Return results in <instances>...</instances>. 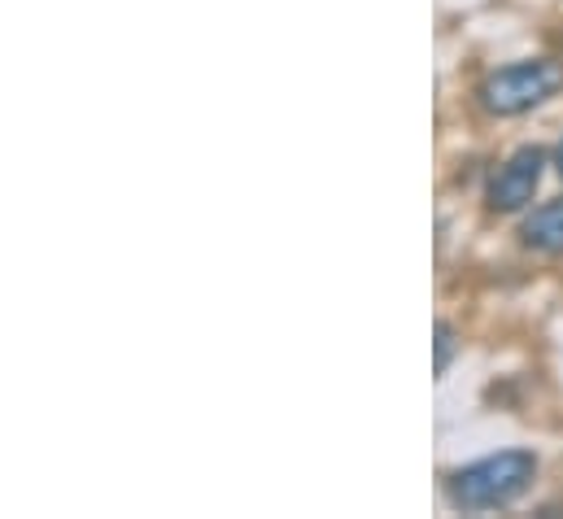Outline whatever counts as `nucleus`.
Instances as JSON below:
<instances>
[{
	"label": "nucleus",
	"mask_w": 563,
	"mask_h": 519,
	"mask_svg": "<svg viewBox=\"0 0 563 519\" xmlns=\"http://www.w3.org/2000/svg\"><path fill=\"white\" fill-rule=\"evenodd\" d=\"M560 88H563L560 62H516V66L494 70L481 84V106L489 114H498V119H511V114H525V110L542 106Z\"/></svg>",
	"instance_id": "2"
},
{
	"label": "nucleus",
	"mask_w": 563,
	"mask_h": 519,
	"mask_svg": "<svg viewBox=\"0 0 563 519\" xmlns=\"http://www.w3.org/2000/svg\"><path fill=\"white\" fill-rule=\"evenodd\" d=\"M542 166H547L542 148H520V153H511V157L498 166V175L489 179V206L503 210V214L529 206L533 192H538V184H542Z\"/></svg>",
	"instance_id": "3"
},
{
	"label": "nucleus",
	"mask_w": 563,
	"mask_h": 519,
	"mask_svg": "<svg viewBox=\"0 0 563 519\" xmlns=\"http://www.w3.org/2000/svg\"><path fill=\"white\" fill-rule=\"evenodd\" d=\"M555 162H560V175H563V144H560V153H555Z\"/></svg>",
	"instance_id": "6"
},
{
	"label": "nucleus",
	"mask_w": 563,
	"mask_h": 519,
	"mask_svg": "<svg viewBox=\"0 0 563 519\" xmlns=\"http://www.w3.org/2000/svg\"><path fill=\"white\" fill-rule=\"evenodd\" d=\"M450 354H454V332L450 323H437V372L450 367Z\"/></svg>",
	"instance_id": "5"
},
{
	"label": "nucleus",
	"mask_w": 563,
	"mask_h": 519,
	"mask_svg": "<svg viewBox=\"0 0 563 519\" xmlns=\"http://www.w3.org/2000/svg\"><path fill=\"white\" fill-rule=\"evenodd\" d=\"M533 472H538V459L525 454V450L489 454V459L463 467L450 481V503L459 511H494V507H507V503H516L533 485Z\"/></svg>",
	"instance_id": "1"
},
{
	"label": "nucleus",
	"mask_w": 563,
	"mask_h": 519,
	"mask_svg": "<svg viewBox=\"0 0 563 519\" xmlns=\"http://www.w3.org/2000/svg\"><path fill=\"white\" fill-rule=\"evenodd\" d=\"M525 245L529 250H542V254H563V197L542 206L529 223H525Z\"/></svg>",
	"instance_id": "4"
}]
</instances>
